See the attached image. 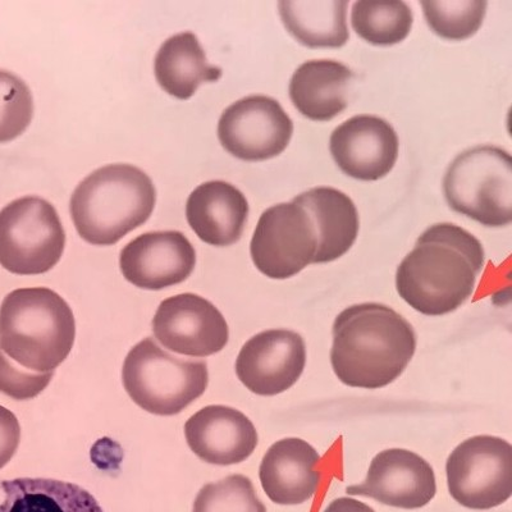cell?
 <instances>
[{"mask_svg":"<svg viewBox=\"0 0 512 512\" xmlns=\"http://www.w3.org/2000/svg\"><path fill=\"white\" fill-rule=\"evenodd\" d=\"M427 24L442 39L461 41L472 38L483 25L486 0H427L422 2Z\"/></svg>","mask_w":512,"mask_h":512,"instance_id":"25","label":"cell"},{"mask_svg":"<svg viewBox=\"0 0 512 512\" xmlns=\"http://www.w3.org/2000/svg\"><path fill=\"white\" fill-rule=\"evenodd\" d=\"M154 336L177 354L205 358L226 347L230 329L210 301L195 294L169 297L153 319Z\"/></svg>","mask_w":512,"mask_h":512,"instance_id":"11","label":"cell"},{"mask_svg":"<svg viewBox=\"0 0 512 512\" xmlns=\"http://www.w3.org/2000/svg\"><path fill=\"white\" fill-rule=\"evenodd\" d=\"M324 512H376L372 509V507L364 504V502H360L358 500H354V498L350 497H341L337 498V500L332 501L331 504L327 506V509Z\"/></svg>","mask_w":512,"mask_h":512,"instance_id":"30","label":"cell"},{"mask_svg":"<svg viewBox=\"0 0 512 512\" xmlns=\"http://www.w3.org/2000/svg\"><path fill=\"white\" fill-rule=\"evenodd\" d=\"M187 445L205 463L219 466L240 464L258 446V432L241 411L212 405L192 415L185 424Z\"/></svg>","mask_w":512,"mask_h":512,"instance_id":"16","label":"cell"},{"mask_svg":"<svg viewBox=\"0 0 512 512\" xmlns=\"http://www.w3.org/2000/svg\"><path fill=\"white\" fill-rule=\"evenodd\" d=\"M414 15L405 2H356L351 25L361 39L379 47H390L408 38Z\"/></svg>","mask_w":512,"mask_h":512,"instance_id":"24","label":"cell"},{"mask_svg":"<svg viewBox=\"0 0 512 512\" xmlns=\"http://www.w3.org/2000/svg\"><path fill=\"white\" fill-rule=\"evenodd\" d=\"M192 512H267L253 482L233 474L216 483L205 484L195 498Z\"/></svg>","mask_w":512,"mask_h":512,"instance_id":"26","label":"cell"},{"mask_svg":"<svg viewBox=\"0 0 512 512\" xmlns=\"http://www.w3.org/2000/svg\"><path fill=\"white\" fill-rule=\"evenodd\" d=\"M54 372L36 373L20 367L0 349V392L17 401L34 399L49 386Z\"/></svg>","mask_w":512,"mask_h":512,"instance_id":"28","label":"cell"},{"mask_svg":"<svg viewBox=\"0 0 512 512\" xmlns=\"http://www.w3.org/2000/svg\"><path fill=\"white\" fill-rule=\"evenodd\" d=\"M352 79L354 73L341 62L331 59L305 62L292 76L291 102L309 120L331 121L349 105Z\"/></svg>","mask_w":512,"mask_h":512,"instance_id":"20","label":"cell"},{"mask_svg":"<svg viewBox=\"0 0 512 512\" xmlns=\"http://www.w3.org/2000/svg\"><path fill=\"white\" fill-rule=\"evenodd\" d=\"M122 381L128 396L141 409L154 415H177L207 390L208 364L177 358L154 338L146 337L128 352Z\"/></svg>","mask_w":512,"mask_h":512,"instance_id":"5","label":"cell"},{"mask_svg":"<svg viewBox=\"0 0 512 512\" xmlns=\"http://www.w3.org/2000/svg\"><path fill=\"white\" fill-rule=\"evenodd\" d=\"M0 512H103L86 489L63 480H0Z\"/></svg>","mask_w":512,"mask_h":512,"instance_id":"21","label":"cell"},{"mask_svg":"<svg viewBox=\"0 0 512 512\" xmlns=\"http://www.w3.org/2000/svg\"><path fill=\"white\" fill-rule=\"evenodd\" d=\"M186 217L201 241L224 248L241 239L248 222L249 203L228 182H205L187 200Z\"/></svg>","mask_w":512,"mask_h":512,"instance_id":"18","label":"cell"},{"mask_svg":"<svg viewBox=\"0 0 512 512\" xmlns=\"http://www.w3.org/2000/svg\"><path fill=\"white\" fill-rule=\"evenodd\" d=\"M331 364L346 386L378 390L405 372L416 350L413 326L388 306L352 305L333 324Z\"/></svg>","mask_w":512,"mask_h":512,"instance_id":"2","label":"cell"},{"mask_svg":"<svg viewBox=\"0 0 512 512\" xmlns=\"http://www.w3.org/2000/svg\"><path fill=\"white\" fill-rule=\"evenodd\" d=\"M34 116V100L24 80L0 70V143L24 134Z\"/></svg>","mask_w":512,"mask_h":512,"instance_id":"27","label":"cell"},{"mask_svg":"<svg viewBox=\"0 0 512 512\" xmlns=\"http://www.w3.org/2000/svg\"><path fill=\"white\" fill-rule=\"evenodd\" d=\"M446 474L448 492L457 504L493 509L512 495V447L500 437L469 438L448 456Z\"/></svg>","mask_w":512,"mask_h":512,"instance_id":"8","label":"cell"},{"mask_svg":"<svg viewBox=\"0 0 512 512\" xmlns=\"http://www.w3.org/2000/svg\"><path fill=\"white\" fill-rule=\"evenodd\" d=\"M305 365L304 338L287 329H269L242 346L236 374L255 395L276 396L299 381Z\"/></svg>","mask_w":512,"mask_h":512,"instance_id":"12","label":"cell"},{"mask_svg":"<svg viewBox=\"0 0 512 512\" xmlns=\"http://www.w3.org/2000/svg\"><path fill=\"white\" fill-rule=\"evenodd\" d=\"M66 246V232L56 208L47 200L26 196L0 212V265L20 276L53 269Z\"/></svg>","mask_w":512,"mask_h":512,"instance_id":"7","label":"cell"},{"mask_svg":"<svg viewBox=\"0 0 512 512\" xmlns=\"http://www.w3.org/2000/svg\"><path fill=\"white\" fill-rule=\"evenodd\" d=\"M162 89L177 99H190L204 82L218 81L222 70L212 66L192 32H182L164 41L154 63Z\"/></svg>","mask_w":512,"mask_h":512,"instance_id":"22","label":"cell"},{"mask_svg":"<svg viewBox=\"0 0 512 512\" xmlns=\"http://www.w3.org/2000/svg\"><path fill=\"white\" fill-rule=\"evenodd\" d=\"M317 231L300 204L283 203L265 210L250 244L256 269L272 280H287L313 264Z\"/></svg>","mask_w":512,"mask_h":512,"instance_id":"9","label":"cell"},{"mask_svg":"<svg viewBox=\"0 0 512 512\" xmlns=\"http://www.w3.org/2000/svg\"><path fill=\"white\" fill-rule=\"evenodd\" d=\"M120 264L132 285L158 291L186 281L194 272L196 253L184 233L150 232L125 246Z\"/></svg>","mask_w":512,"mask_h":512,"instance_id":"15","label":"cell"},{"mask_svg":"<svg viewBox=\"0 0 512 512\" xmlns=\"http://www.w3.org/2000/svg\"><path fill=\"white\" fill-rule=\"evenodd\" d=\"M312 217L317 231V254L313 264L335 262L355 244L359 235V213L349 196L333 187H315L296 196Z\"/></svg>","mask_w":512,"mask_h":512,"instance_id":"19","label":"cell"},{"mask_svg":"<svg viewBox=\"0 0 512 512\" xmlns=\"http://www.w3.org/2000/svg\"><path fill=\"white\" fill-rule=\"evenodd\" d=\"M70 305L45 287L18 288L0 306V349L20 367L54 372L75 344Z\"/></svg>","mask_w":512,"mask_h":512,"instance_id":"3","label":"cell"},{"mask_svg":"<svg viewBox=\"0 0 512 512\" xmlns=\"http://www.w3.org/2000/svg\"><path fill=\"white\" fill-rule=\"evenodd\" d=\"M319 464L318 451L300 438H285L274 443L259 469L265 495L277 505L304 504L314 497L322 482Z\"/></svg>","mask_w":512,"mask_h":512,"instance_id":"17","label":"cell"},{"mask_svg":"<svg viewBox=\"0 0 512 512\" xmlns=\"http://www.w3.org/2000/svg\"><path fill=\"white\" fill-rule=\"evenodd\" d=\"M21 442V427L17 416L0 405V469L15 456Z\"/></svg>","mask_w":512,"mask_h":512,"instance_id":"29","label":"cell"},{"mask_svg":"<svg viewBox=\"0 0 512 512\" xmlns=\"http://www.w3.org/2000/svg\"><path fill=\"white\" fill-rule=\"evenodd\" d=\"M443 192L456 213L486 227L512 221V159L497 146H475L448 167Z\"/></svg>","mask_w":512,"mask_h":512,"instance_id":"6","label":"cell"},{"mask_svg":"<svg viewBox=\"0 0 512 512\" xmlns=\"http://www.w3.org/2000/svg\"><path fill=\"white\" fill-rule=\"evenodd\" d=\"M486 254L472 233L452 223L429 227L396 272L397 292L416 312L440 317L473 295Z\"/></svg>","mask_w":512,"mask_h":512,"instance_id":"1","label":"cell"},{"mask_svg":"<svg viewBox=\"0 0 512 512\" xmlns=\"http://www.w3.org/2000/svg\"><path fill=\"white\" fill-rule=\"evenodd\" d=\"M436 492V474L431 464L404 448L379 452L364 482L346 488L347 495L373 498L383 505L405 510L422 509Z\"/></svg>","mask_w":512,"mask_h":512,"instance_id":"13","label":"cell"},{"mask_svg":"<svg viewBox=\"0 0 512 512\" xmlns=\"http://www.w3.org/2000/svg\"><path fill=\"white\" fill-rule=\"evenodd\" d=\"M349 3L341 0H283L278 3L283 26L308 48H341L349 41L346 15Z\"/></svg>","mask_w":512,"mask_h":512,"instance_id":"23","label":"cell"},{"mask_svg":"<svg viewBox=\"0 0 512 512\" xmlns=\"http://www.w3.org/2000/svg\"><path fill=\"white\" fill-rule=\"evenodd\" d=\"M294 122L276 99L246 96L223 112L218 137L224 149L246 162L268 160L285 152Z\"/></svg>","mask_w":512,"mask_h":512,"instance_id":"10","label":"cell"},{"mask_svg":"<svg viewBox=\"0 0 512 512\" xmlns=\"http://www.w3.org/2000/svg\"><path fill=\"white\" fill-rule=\"evenodd\" d=\"M157 192L140 168L111 164L96 169L71 198V216L81 239L114 245L152 216Z\"/></svg>","mask_w":512,"mask_h":512,"instance_id":"4","label":"cell"},{"mask_svg":"<svg viewBox=\"0 0 512 512\" xmlns=\"http://www.w3.org/2000/svg\"><path fill=\"white\" fill-rule=\"evenodd\" d=\"M399 146L391 123L365 114L342 123L329 140L338 168L360 181H378L387 176L399 158Z\"/></svg>","mask_w":512,"mask_h":512,"instance_id":"14","label":"cell"}]
</instances>
